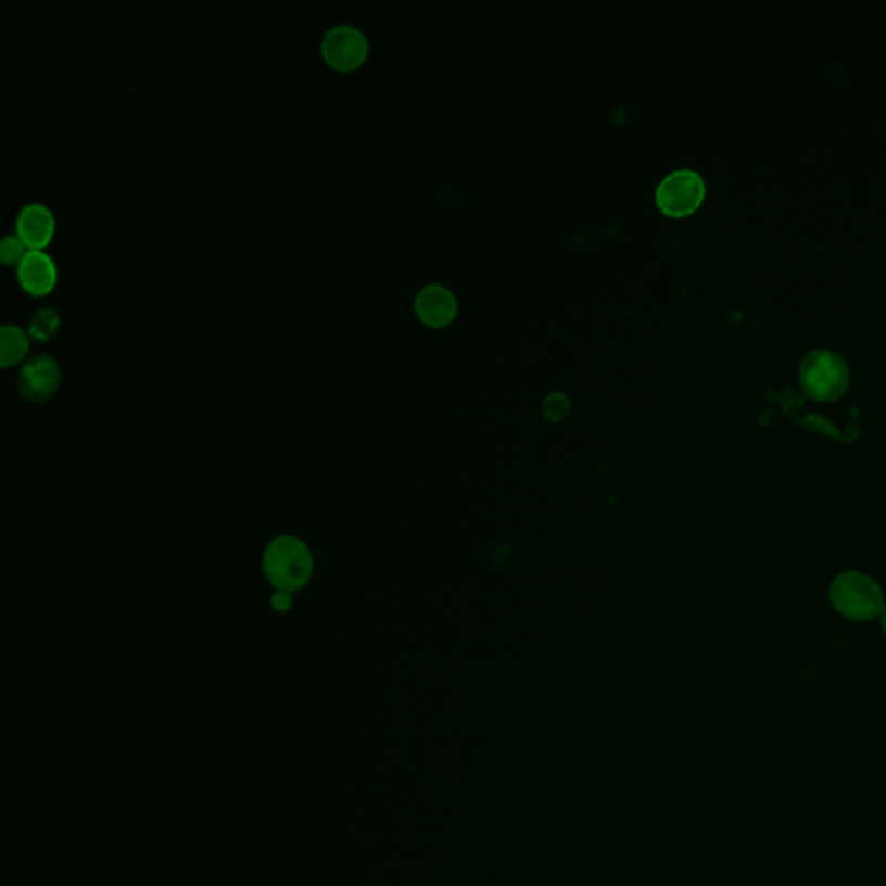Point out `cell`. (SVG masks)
Segmentation results:
<instances>
[{
  "instance_id": "cell-1",
  "label": "cell",
  "mask_w": 886,
  "mask_h": 886,
  "mask_svg": "<svg viewBox=\"0 0 886 886\" xmlns=\"http://www.w3.org/2000/svg\"><path fill=\"white\" fill-rule=\"evenodd\" d=\"M265 577L282 593H299L311 582L314 559L305 542L290 535L274 539L264 553Z\"/></svg>"
},
{
  "instance_id": "cell-2",
  "label": "cell",
  "mask_w": 886,
  "mask_h": 886,
  "mask_svg": "<svg viewBox=\"0 0 886 886\" xmlns=\"http://www.w3.org/2000/svg\"><path fill=\"white\" fill-rule=\"evenodd\" d=\"M800 383L812 398L821 402L836 401L847 392L850 369L844 357L831 350H812L800 364Z\"/></svg>"
},
{
  "instance_id": "cell-3",
  "label": "cell",
  "mask_w": 886,
  "mask_h": 886,
  "mask_svg": "<svg viewBox=\"0 0 886 886\" xmlns=\"http://www.w3.org/2000/svg\"><path fill=\"white\" fill-rule=\"evenodd\" d=\"M830 597L839 613L852 620H871L878 617L885 608L879 585L857 571H847L836 577L831 584Z\"/></svg>"
},
{
  "instance_id": "cell-4",
  "label": "cell",
  "mask_w": 886,
  "mask_h": 886,
  "mask_svg": "<svg viewBox=\"0 0 886 886\" xmlns=\"http://www.w3.org/2000/svg\"><path fill=\"white\" fill-rule=\"evenodd\" d=\"M705 182L693 170H678L667 175L657 189V205L670 217H686L699 208L705 198Z\"/></svg>"
},
{
  "instance_id": "cell-5",
  "label": "cell",
  "mask_w": 886,
  "mask_h": 886,
  "mask_svg": "<svg viewBox=\"0 0 886 886\" xmlns=\"http://www.w3.org/2000/svg\"><path fill=\"white\" fill-rule=\"evenodd\" d=\"M322 60L334 72L350 73L360 68L369 54V43L354 26H334L320 43Z\"/></svg>"
},
{
  "instance_id": "cell-6",
  "label": "cell",
  "mask_w": 886,
  "mask_h": 886,
  "mask_svg": "<svg viewBox=\"0 0 886 886\" xmlns=\"http://www.w3.org/2000/svg\"><path fill=\"white\" fill-rule=\"evenodd\" d=\"M61 366L51 355L30 358L17 375V390L34 404L51 401L61 387Z\"/></svg>"
},
{
  "instance_id": "cell-7",
  "label": "cell",
  "mask_w": 886,
  "mask_h": 886,
  "mask_svg": "<svg viewBox=\"0 0 886 886\" xmlns=\"http://www.w3.org/2000/svg\"><path fill=\"white\" fill-rule=\"evenodd\" d=\"M16 235L30 252H43L55 235V218L51 210L40 203L26 205L17 215Z\"/></svg>"
},
{
  "instance_id": "cell-8",
  "label": "cell",
  "mask_w": 886,
  "mask_h": 886,
  "mask_svg": "<svg viewBox=\"0 0 886 886\" xmlns=\"http://www.w3.org/2000/svg\"><path fill=\"white\" fill-rule=\"evenodd\" d=\"M17 281L26 294L42 299L51 294L58 284V267L48 253L30 252L17 265Z\"/></svg>"
},
{
  "instance_id": "cell-9",
  "label": "cell",
  "mask_w": 886,
  "mask_h": 886,
  "mask_svg": "<svg viewBox=\"0 0 886 886\" xmlns=\"http://www.w3.org/2000/svg\"><path fill=\"white\" fill-rule=\"evenodd\" d=\"M416 312L425 325L440 328L456 317L457 303L454 294L443 286H427L416 299Z\"/></svg>"
},
{
  "instance_id": "cell-10",
  "label": "cell",
  "mask_w": 886,
  "mask_h": 886,
  "mask_svg": "<svg viewBox=\"0 0 886 886\" xmlns=\"http://www.w3.org/2000/svg\"><path fill=\"white\" fill-rule=\"evenodd\" d=\"M30 350L26 332L17 326H4L0 329V366L4 369L17 366L25 360Z\"/></svg>"
},
{
  "instance_id": "cell-11",
  "label": "cell",
  "mask_w": 886,
  "mask_h": 886,
  "mask_svg": "<svg viewBox=\"0 0 886 886\" xmlns=\"http://www.w3.org/2000/svg\"><path fill=\"white\" fill-rule=\"evenodd\" d=\"M60 314L52 308H42L35 314L30 322V337L37 341H49L60 329Z\"/></svg>"
},
{
  "instance_id": "cell-12",
  "label": "cell",
  "mask_w": 886,
  "mask_h": 886,
  "mask_svg": "<svg viewBox=\"0 0 886 886\" xmlns=\"http://www.w3.org/2000/svg\"><path fill=\"white\" fill-rule=\"evenodd\" d=\"M30 253L28 246L23 243L22 239L17 235H9L2 239V243H0V261L5 267H13V265H20L23 261H25V256Z\"/></svg>"
},
{
  "instance_id": "cell-13",
  "label": "cell",
  "mask_w": 886,
  "mask_h": 886,
  "mask_svg": "<svg viewBox=\"0 0 886 886\" xmlns=\"http://www.w3.org/2000/svg\"><path fill=\"white\" fill-rule=\"evenodd\" d=\"M270 605H273L274 609L277 611H288L293 605V597H291L290 593H282V591H276L270 597Z\"/></svg>"
},
{
  "instance_id": "cell-14",
  "label": "cell",
  "mask_w": 886,
  "mask_h": 886,
  "mask_svg": "<svg viewBox=\"0 0 886 886\" xmlns=\"http://www.w3.org/2000/svg\"><path fill=\"white\" fill-rule=\"evenodd\" d=\"M879 618H882L883 632H885V634H886V606H885V608L882 609V613H879Z\"/></svg>"
}]
</instances>
